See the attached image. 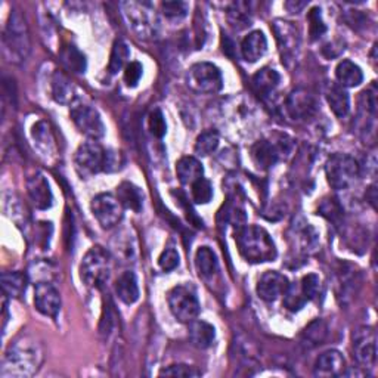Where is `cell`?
I'll return each instance as SVG.
<instances>
[{"mask_svg":"<svg viewBox=\"0 0 378 378\" xmlns=\"http://www.w3.org/2000/svg\"><path fill=\"white\" fill-rule=\"evenodd\" d=\"M129 58H130L129 46L126 45L123 40H117L114 43V46H113L111 57H109V64H108L109 73L111 74H117L121 68H126Z\"/></svg>","mask_w":378,"mask_h":378,"instance_id":"obj_32","label":"cell"},{"mask_svg":"<svg viewBox=\"0 0 378 378\" xmlns=\"http://www.w3.org/2000/svg\"><path fill=\"white\" fill-rule=\"evenodd\" d=\"M187 83L197 93H217L223 88V77L215 64L198 62L188 69Z\"/></svg>","mask_w":378,"mask_h":378,"instance_id":"obj_7","label":"cell"},{"mask_svg":"<svg viewBox=\"0 0 378 378\" xmlns=\"http://www.w3.org/2000/svg\"><path fill=\"white\" fill-rule=\"evenodd\" d=\"M328 184L334 189H347L352 187L360 175L358 161L347 154H334L325 164Z\"/></svg>","mask_w":378,"mask_h":378,"instance_id":"obj_5","label":"cell"},{"mask_svg":"<svg viewBox=\"0 0 378 378\" xmlns=\"http://www.w3.org/2000/svg\"><path fill=\"white\" fill-rule=\"evenodd\" d=\"M319 212H320V215H324L325 217H328L332 222H337L339 217L342 216L340 205L337 204V201L332 200V198L322 203L320 207H319Z\"/></svg>","mask_w":378,"mask_h":378,"instance_id":"obj_46","label":"cell"},{"mask_svg":"<svg viewBox=\"0 0 378 378\" xmlns=\"http://www.w3.org/2000/svg\"><path fill=\"white\" fill-rule=\"evenodd\" d=\"M111 274V257L102 247H92L80 264V278L88 287H102Z\"/></svg>","mask_w":378,"mask_h":378,"instance_id":"obj_4","label":"cell"},{"mask_svg":"<svg viewBox=\"0 0 378 378\" xmlns=\"http://www.w3.org/2000/svg\"><path fill=\"white\" fill-rule=\"evenodd\" d=\"M73 123L76 128L85 136H88L92 141H97V139L104 137L105 135V126L104 121L97 111L81 101H76L72 105V111H69Z\"/></svg>","mask_w":378,"mask_h":378,"instance_id":"obj_10","label":"cell"},{"mask_svg":"<svg viewBox=\"0 0 378 378\" xmlns=\"http://www.w3.org/2000/svg\"><path fill=\"white\" fill-rule=\"evenodd\" d=\"M62 62L67 68L72 69L74 73H85L86 69V58L76 46H68L61 52Z\"/></svg>","mask_w":378,"mask_h":378,"instance_id":"obj_33","label":"cell"},{"mask_svg":"<svg viewBox=\"0 0 378 378\" xmlns=\"http://www.w3.org/2000/svg\"><path fill=\"white\" fill-rule=\"evenodd\" d=\"M52 97L58 104L73 105L77 101L73 83L62 73H55L52 77Z\"/></svg>","mask_w":378,"mask_h":378,"instance_id":"obj_21","label":"cell"},{"mask_svg":"<svg viewBox=\"0 0 378 378\" xmlns=\"http://www.w3.org/2000/svg\"><path fill=\"white\" fill-rule=\"evenodd\" d=\"M240 255L250 263L274 262L276 259L275 243L268 231L256 227H243L235 236Z\"/></svg>","mask_w":378,"mask_h":378,"instance_id":"obj_2","label":"cell"},{"mask_svg":"<svg viewBox=\"0 0 378 378\" xmlns=\"http://www.w3.org/2000/svg\"><path fill=\"white\" fill-rule=\"evenodd\" d=\"M117 198L123 207L133 210V212H141L144 204V194L136 185L130 182H123L117 187Z\"/></svg>","mask_w":378,"mask_h":378,"instance_id":"obj_28","label":"cell"},{"mask_svg":"<svg viewBox=\"0 0 378 378\" xmlns=\"http://www.w3.org/2000/svg\"><path fill=\"white\" fill-rule=\"evenodd\" d=\"M268 50V40L262 32H251L248 36L244 37L241 43V53L243 58L247 62H256Z\"/></svg>","mask_w":378,"mask_h":378,"instance_id":"obj_19","label":"cell"},{"mask_svg":"<svg viewBox=\"0 0 378 378\" xmlns=\"http://www.w3.org/2000/svg\"><path fill=\"white\" fill-rule=\"evenodd\" d=\"M34 306L45 316L55 318L61 311V297L58 290L50 283H39L34 290Z\"/></svg>","mask_w":378,"mask_h":378,"instance_id":"obj_16","label":"cell"},{"mask_svg":"<svg viewBox=\"0 0 378 378\" xmlns=\"http://www.w3.org/2000/svg\"><path fill=\"white\" fill-rule=\"evenodd\" d=\"M325 334H327V328L324 325V322H320V320L313 322V324L306 330L307 340L312 342L313 344H318V343H320L322 340H324Z\"/></svg>","mask_w":378,"mask_h":378,"instance_id":"obj_45","label":"cell"},{"mask_svg":"<svg viewBox=\"0 0 378 378\" xmlns=\"http://www.w3.org/2000/svg\"><path fill=\"white\" fill-rule=\"evenodd\" d=\"M307 21H309V34H311L312 40L319 39L322 34L327 32V25L324 24V20H322L319 8L311 9L309 15H307Z\"/></svg>","mask_w":378,"mask_h":378,"instance_id":"obj_40","label":"cell"},{"mask_svg":"<svg viewBox=\"0 0 378 378\" xmlns=\"http://www.w3.org/2000/svg\"><path fill=\"white\" fill-rule=\"evenodd\" d=\"M188 4L185 2H164L161 4L163 13L170 20H179L184 18L188 13Z\"/></svg>","mask_w":378,"mask_h":378,"instance_id":"obj_42","label":"cell"},{"mask_svg":"<svg viewBox=\"0 0 378 378\" xmlns=\"http://www.w3.org/2000/svg\"><path fill=\"white\" fill-rule=\"evenodd\" d=\"M291 148L292 141L287 136H279L278 139H263V141L256 142L251 148V158L262 169H268V167L276 164V161L288 156Z\"/></svg>","mask_w":378,"mask_h":378,"instance_id":"obj_9","label":"cell"},{"mask_svg":"<svg viewBox=\"0 0 378 378\" xmlns=\"http://www.w3.org/2000/svg\"><path fill=\"white\" fill-rule=\"evenodd\" d=\"M353 352L360 365L365 368L374 365L377 359V339L372 328H360L353 334Z\"/></svg>","mask_w":378,"mask_h":378,"instance_id":"obj_14","label":"cell"},{"mask_svg":"<svg viewBox=\"0 0 378 378\" xmlns=\"http://www.w3.org/2000/svg\"><path fill=\"white\" fill-rule=\"evenodd\" d=\"M121 6L124 9L126 18H128L130 25L139 34H148L151 32L152 25L149 24V17H148V12L151 11L147 9V5L130 2V4H123Z\"/></svg>","mask_w":378,"mask_h":378,"instance_id":"obj_20","label":"cell"},{"mask_svg":"<svg viewBox=\"0 0 378 378\" xmlns=\"http://www.w3.org/2000/svg\"><path fill=\"white\" fill-rule=\"evenodd\" d=\"M195 266H197L200 276H213V274L217 271V259L215 251L208 247H200L197 255H195Z\"/></svg>","mask_w":378,"mask_h":378,"instance_id":"obj_31","label":"cell"},{"mask_svg":"<svg viewBox=\"0 0 378 378\" xmlns=\"http://www.w3.org/2000/svg\"><path fill=\"white\" fill-rule=\"evenodd\" d=\"M189 339L192 344L198 349H207L213 344L216 339V330L208 322L194 319L189 322Z\"/></svg>","mask_w":378,"mask_h":378,"instance_id":"obj_24","label":"cell"},{"mask_svg":"<svg viewBox=\"0 0 378 378\" xmlns=\"http://www.w3.org/2000/svg\"><path fill=\"white\" fill-rule=\"evenodd\" d=\"M201 372L192 367L187 365V363H175V365H170L167 368H163L160 371L161 377H182V378H192V377H198Z\"/></svg>","mask_w":378,"mask_h":378,"instance_id":"obj_38","label":"cell"},{"mask_svg":"<svg viewBox=\"0 0 378 378\" xmlns=\"http://www.w3.org/2000/svg\"><path fill=\"white\" fill-rule=\"evenodd\" d=\"M346 360L339 350H327L322 353L315 363V375L322 378L340 377L344 374Z\"/></svg>","mask_w":378,"mask_h":378,"instance_id":"obj_18","label":"cell"},{"mask_svg":"<svg viewBox=\"0 0 378 378\" xmlns=\"http://www.w3.org/2000/svg\"><path fill=\"white\" fill-rule=\"evenodd\" d=\"M167 302L173 316L184 324H189L197 319L200 313V302L195 292L187 285L173 287L167 294Z\"/></svg>","mask_w":378,"mask_h":378,"instance_id":"obj_8","label":"cell"},{"mask_svg":"<svg viewBox=\"0 0 378 378\" xmlns=\"http://www.w3.org/2000/svg\"><path fill=\"white\" fill-rule=\"evenodd\" d=\"M285 109L288 116L296 121H306L316 114V100L315 96L304 89H297L291 92L287 97Z\"/></svg>","mask_w":378,"mask_h":378,"instance_id":"obj_13","label":"cell"},{"mask_svg":"<svg viewBox=\"0 0 378 378\" xmlns=\"http://www.w3.org/2000/svg\"><path fill=\"white\" fill-rule=\"evenodd\" d=\"M92 213L104 229L117 227L123 219V205L113 194H100L92 200Z\"/></svg>","mask_w":378,"mask_h":378,"instance_id":"obj_11","label":"cell"},{"mask_svg":"<svg viewBox=\"0 0 378 378\" xmlns=\"http://www.w3.org/2000/svg\"><path fill=\"white\" fill-rule=\"evenodd\" d=\"M274 33L276 36L283 62L296 60L300 48V34L296 27L292 25V22L276 20L274 22Z\"/></svg>","mask_w":378,"mask_h":378,"instance_id":"obj_12","label":"cell"},{"mask_svg":"<svg viewBox=\"0 0 378 378\" xmlns=\"http://www.w3.org/2000/svg\"><path fill=\"white\" fill-rule=\"evenodd\" d=\"M306 303H307V300L303 296V292L300 290V285L296 287V285L290 284L288 290L284 294V306L287 307V309L291 311V312H297V311L302 309V307Z\"/></svg>","mask_w":378,"mask_h":378,"instance_id":"obj_37","label":"cell"},{"mask_svg":"<svg viewBox=\"0 0 378 378\" xmlns=\"http://www.w3.org/2000/svg\"><path fill=\"white\" fill-rule=\"evenodd\" d=\"M116 292L126 304H133L139 300V285L136 275L132 271L123 272L116 281Z\"/></svg>","mask_w":378,"mask_h":378,"instance_id":"obj_23","label":"cell"},{"mask_svg":"<svg viewBox=\"0 0 378 378\" xmlns=\"http://www.w3.org/2000/svg\"><path fill=\"white\" fill-rule=\"evenodd\" d=\"M335 77H337L340 86L356 88L363 80V73L359 65L349 60H344L335 68Z\"/></svg>","mask_w":378,"mask_h":378,"instance_id":"obj_27","label":"cell"},{"mask_svg":"<svg viewBox=\"0 0 378 378\" xmlns=\"http://www.w3.org/2000/svg\"><path fill=\"white\" fill-rule=\"evenodd\" d=\"M176 175L180 180V184L192 185L194 182L203 177L204 169L203 164L195 157H182L176 163Z\"/></svg>","mask_w":378,"mask_h":378,"instance_id":"obj_25","label":"cell"},{"mask_svg":"<svg viewBox=\"0 0 378 378\" xmlns=\"http://www.w3.org/2000/svg\"><path fill=\"white\" fill-rule=\"evenodd\" d=\"M179 253L175 248H166L158 257V264L164 272H170L179 266Z\"/></svg>","mask_w":378,"mask_h":378,"instance_id":"obj_44","label":"cell"},{"mask_svg":"<svg viewBox=\"0 0 378 378\" xmlns=\"http://www.w3.org/2000/svg\"><path fill=\"white\" fill-rule=\"evenodd\" d=\"M288 287H290V281L285 275L279 274L276 271H269V272H264L260 276L256 290H257V296L262 300L272 303L281 296H284Z\"/></svg>","mask_w":378,"mask_h":378,"instance_id":"obj_15","label":"cell"},{"mask_svg":"<svg viewBox=\"0 0 378 378\" xmlns=\"http://www.w3.org/2000/svg\"><path fill=\"white\" fill-rule=\"evenodd\" d=\"M4 49L8 61L20 64L27 60L32 50L29 25L20 11H12L4 33Z\"/></svg>","mask_w":378,"mask_h":378,"instance_id":"obj_3","label":"cell"},{"mask_svg":"<svg viewBox=\"0 0 378 378\" xmlns=\"http://www.w3.org/2000/svg\"><path fill=\"white\" fill-rule=\"evenodd\" d=\"M306 6V4H292V2H288L285 4V8L290 11V12H299L300 9H303Z\"/></svg>","mask_w":378,"mask_h":378,"instance_id":"obj_47","label":"cell"},{"mask_svg":"<svg viewBox=\"0 0 378 378\" xmlns=\"http://www.w3.org/2000/svg\"><path fill=\"white\" fill-rule=\"evenodd\" d=\"M148 128L149 132L156 137H163L167 132V124L166 119L160 109H154L148 117Z\"/></svg>","mask_w":378,"mask_h":378,"instance_id":"obj_41","label":"cell"},{"mask_svg":"<svg viewBox=\"0 0 378 378\" xmlns=\"http://www.w3.org/2000/svg\"><path fill=\"white\" fill-rule=\"evenodd\" d=\"M219 141H220L219 133L216 130H207L197 137V142H195V152L201 157L210 156V154H213L217 149Z\"/></svg>","mask_w":378,"mask_h":378,"instance_id":"obj_34","label":"cell"},{"mask_svg":"<svg viewBox=\"0 0 378 378\" xmlns=\"http://www.w3.org/2000/svg\"><path fill=\"white\" fill-rule=\"evenodd\" d=\"M41 360H43V352L39 343L30 339H22L9 347L0 374L2 377H30L40 368Z\"/></svg>","mask_w":378,"mask_h":378,"instance_id":"obj_1","label":"cell"},{"mask_svg":"<svg viewBox=\"0 0 378 378\" xmlns=\"http://www.w3.org/2000/svg\"><path fill=\"white\" fill-rule=\"evenodd\" d=\"M228 21L236 30H243L250 25L251 18L245 4H234L228 12Z\"/></svg>","mask_w":378,"mask_h":378,"instance_id":"obj_35","label":"cell"},{"mask_svg":"<svg viewBox=\"0 0 378 378\" xmlns=\"http://www.w3.org/2000/svg\"><path fill=\"white\" fill-rule=\"evenodd\" d=\"M142 73H144L142 64L137 61H132L124 68V81L128 83L129 88H135L139 83V80H141Z\"/></svg>","mask_w":378,"mask_h":378,"instance_id":"obj_43","label":"cell"},{"mask_svg":"<svg viewBox=\"0 0 378 378\" xmlns=\"http://www.w3.org/2000/svg\"><path fill=\"white\" fill-rule=\"evenodd\" d=\"M27 276L22 272H5L2 275V288L8 297L20 299L27 290Z\"/></svg>","mask_w":378,"mask_h":378,"instance_id":"obj_30","label":"cell"},{"mask_svg":"<svg viewBox=\"0 0 378 378\" xmlns=\"http://www.w3.org/2000/svg\"><path fill=\"white\" fill-rule=\"evenodd\" d=\"M327 102H328L332 113L337 117L343 119L349 114L350 96L346 92V89L343 86L337 85V83H332V85H330L328 90H327Z\"/></svg>","mask_w":378,"mask_h":378,"instance_id":"obj_26","label":"cell"},{"mask_svg":"<svg viewBox=\"0 0 378 378\" xmlns=\"http://www.w3.org/2000/svg\"><path fill=\"white\" fill-rule=\"evenodd\" d=\"M281 81V76H279L274 68L264 67L253 76V88L256 93L262 96L271 95Z\"/></svg>","mask_w":378,"mask_h":378,"instance_id":"obj_29","label":"cell"},{"mask_svg":"<svg viewBox=\"0 0 378 378\" xmlns=\"http://www.w3.org/2000/svg\"><path fill=\"white\" fill-rule=\"evenodd\" d=\"M32 135L34 139V145L40 151L41 157H43L46 161L50 157H55V139L48 123L39 121L37 124H34Z\"/></svg>","mask_w":378,"mask_h":378,"instance_id":"obj_22","label":"cell"},{"mask_svg":"<svg viewBox=\"0 0 378 378\" xmlns=\"http://www.w3.org/2000/svg\"><path fill=\"white\" fill-rule=\"evenodd\" d=\"M27 192H29V197L36 208L48 210L52 207L53 197L49 182L41 173H36L27 180Z\"/></svg>","mask_w":378,"mask_h":378,"instance_id":"obj_17","label":"cell"},{"mask_svg":"<svg viewBox=\"0 0 378 378\" xmlns=\"http://www.w3.org/2000/svg\"><path fill=\"white\" fill-rule=\"evenodd\" d=\"M300 290L303 292V296L306 297L307 302H311L313 299H316L318 292H319V287H320V281L319 276L315 274H309L302 278V281L299 283Z\"/></svg>","mask_w":378,"mask_h":378,"instance_id":"obj_39","label":"cell"},{"mask_svg":"<svg viewBox=\"0 0 378 378\" xmlns=\"http://www.w3.org/2000/svg\"><path fill=\"white\" fill-rule=\"evenodd\" d=\"M107 161L108 151L96 141L81 144L74 156L76 170L81 177H90L101 172H107Z\"/></svg>","mask_w":378,"mask_h":378,"instance_id":"obj_6","label":"cell"},{"mask_svg":"<svg viewBox=\"0 0 378 378\" xmlns=\"http://www.w3.org/2000/svg\"><path fill=\"white\" fill-rule=\"evenodd\" d=\"M192 188V198L197 204H207L213 198V187L210 182L204 177L194 182L191 185Z\"/></svg>","mask_w":378,"mask_h":378,"instance_id":"obj_36","label":"cell"}]
</instances>
